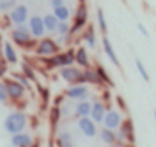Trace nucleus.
I'll return each instance as SVG.
<instances>
[{"instance_id": "9b49d317", "label": "nucleus", "mask_w": 156, "mask_h": 147, "mask_svg": "<svg viewBox=\"0 0 156 147\" xmlns=\"http://www.w3.org/2000/svg\"><path fill=\"white\" fill-rule=\"evenodd\" d=\"M122 120H124V118H122L121 110L107 107V112H106V117H104V120H103V124H104V127H107V129L116 130V129L121 126Z\"/></svg>"}, {"instance_id": "412c9836", "label": "nucleus", "mask_w": 156, "mask_h": 147, "mask_svg": "<svg viewBox=\"0 0 156 147\" xmlns=\"http://www.w3.org/2000/svg\"><path fill=\"white\" fill-rule=\"evenodd\" d=\"M81 37L84 40V43L87 45V48H95V41H97V37H95V28L92 25H87L83 31H81Z\"/></svg>"}, {"instance_id": "f03ea898", "label": "nucleus", "mask_w": 156, "mask_h": 147, "mask_svg": "<svg viewBox=\"0 0 156 147\" xmlns=\"http://www.w3.org/2000/svg\"><path fill=\"white\" fill-rule=\"evenodd\" d=\"M11 40L17 45V46H20V48H23V49H26V51H34V46H35V43H37V40L31 35V32H29V28H28V25L26 23H23V25H16V28L11 31Z\"/></svg>"}, {"instance_id": "37998d69", "label": "nucleus", "mask_w": 156, "mask_h": 147, "mask_svg": "<svg viewBox=\"0 0 156 147\" xmlns=\"http://www.w3.org/2000/svg\"><path fill=\"white\" fill-rule=\"evenodd\" d=\"M153 118H154V126H156V110L153 112Z\"/></svg>"}, {"instance_id": "f257e3e1", "label": "nucleus", "mask_w": 156, "mask_h": 147, "mask_svg": "<svg viewBox=\"0 0 156 147\" xmlns=\"http://www.w3.org/2000/svg\"><path fill=\"white\" fill-rule=\"evenodd\" d=\"M43 66L46 69H60L64 66H70L75 63V49L67 48L66 51H60L58 54L52 55V57H46V58H40Z\"/></svg>"}, {"instance_id": "4be33fe9", "label": "nucleus", "mask_w": 156, "mask_h": 147, "mask_svg": "<svg viewBox=\"0 0 156 147\" xmlns=\"http://www.w3.org/2000/svg\"><path fill=\"white\" fill-rule=\"evenodd\" d=\"M100 138H101V141H103L104 144H107V145H112L113 142L118 141V138H116V130H112V129H107V127H103V129L100 130Z\"/></svg>"}, {"instance_id": "dca6fc26", "label": "nucleus", "mask_w": 156, "mask_h": 147, "mask_svg": "<svg viewBox=\"0 0 156 147\" xmlns=\"http://www.w3.org/2000/svg\"><path fill=\"white\" fill-rule=\"evenodd\" d=\"M101 43H103V49H104V54H106V57H107V58L112 61V64H115V66H119L118 55H116V52H115V48H113L112 41L107 38V35H104V37H103Z\"/></svg>"}, {"instance_id": "393cba45", "label": "nucleus", "mask_w": 156, "mask_h": 147, "mask_svg": "<svg viewBox=\"0 0 156 147\" xmlns=\"http://www.w3.org/2000/svg\"><path fill=\"white\" fill-rule=\"evenodd\" d=\"M60 118H61V109H60V106H52L51 110H49V123H51V126H52L54 130H55Z\"/></svg>"}, {"instance_id": "6ab92c4d", "label": "nucleus", "mask_w": 156, "mask_h": 147, "mask_svg": "<svg viewBox=\"0 0 156 147\" xmlns=\"http://www.w3.org/2000/svg\"><path fill=\"white\" fill-rule=\"evenodd\" d=\"M3 58H5L9 64L19 63V55H17L14 46H12L9 41H5V43H3Z\"/></svg>"}, {"instance_id": "f704fd0d", "label": "nucleus", "mask_w": 156, "mask_h": 147, "mask_svg": "<svg viewBox=\"0 0 156 147\" xmlns=\"http://www.w3.org/2000/svg\"><path fill=\"white\" fill-rule=\"evenodd\" d=\"M8 72V61L5 58H0V78H3Z\"/></svg>"}, {"instance_id": "2eb2a0df", "label": "nucleus", "mask_w": 156, "mask_h": 147, "mask_svg": "<svg viewBox=\"0 0 156 147\" xmlns=\"http://www.w3.org/2000/svg\"><path fill=\"white\" fill-rule=\"evenodd\" d=\"M11 144L14 147H31L34 144V138L29 133L19 132V133L11 135Z\"/></svg>"}, {"instance_id": "cd10ccee", "label": "nucleus", "mask_w": 156, "mask_h": 147, "mask_svg": "<svg viewBox=\"0 0 156 147\" xmlns=\"http://www.w3.org/2000/svg\"><path fill=\"white\" fill-rule=\"evenodd\" d=\"M97 23H98V28L101 29V32L106 34L107 32V22H106V16H104L103 8L97 9Z\"/></svg>"}, {"instance_id": "1a4fd4ad", "label": "nucleus", "mask_w": 156, "mask_h": 147, "mask_svg": "<svg viewBox=\"0 0 156 147\" xmlns=\"http://www.w3.org/2000/svg\"><path fill=\"white\" fill-rule=\"evenodd\" d=\"M5 86H6V92H8V98L12 100V101H20L23 97H25V92L26 89L16 80V78H9L5 81Z\"/></svg>"}, {"instance_id": "c9c22d12", "label": "nucleus", "mask_w": 156, "mask_h": 147, "mask_svg": "<svg viewBox=\"0 0 156 147\" xmlns=\"http://www.w3.org/2000/svg\"><path fill=\"white\" fill-rule=\"evenodd\" d=\"M138 31H139L144 37H148V35H150V34H148V31L145 29V26H144L142 23H138Z\"/></svg>"}, {"instance_id": "79ce46f5", "label": "nucleus", "mask_w": 156, "mask_h": 147, "mask_svg": "<svg viewBox=\"0 0 156 147\" xmlns=\"http://www.w3.org/2000/svg\"><path fill=\"white\" fill-rule=\"evenodd\" d=\"M31 147H40V144H38V142H35V141H34V144H32V145H31Z\"/></svg>"}, {"instance_id": "39448f33", "label": "nucleus", "mask_w": 156, "mask_h": 147, "mask_svg": "<svg viewBox=\"0 0 156 147\" xmlns=\"http://www.w3.org/2000/svg\"><path fill=\"white\" fill-rule=\"evenodd\" d=\"M87 19H89L87 6L84 3V0H80V3L76 6V11H75V16H73V22L70 25V34L75 35L78 32H81L87 26Z\"/></svg>"}, {"instance_id": "7c9ffc66", "label": "nucleus", "mask_w": 156, "mask_h": 147, "mask_svg": "<svg viewBox=\"0 0 156 147\" xmlns=\"http://www.w3.org/2000/svg\"><path fill=\"white\" fill-rule=\"evenodd\" d=\"M22 74L25 77H28L31 81H35V72H34V67L28 63H22Z\"/></svg>"}, {"instance_id": "4c0bfd02", "label": "nucleus", "mask_w": 156, "mask_h": 147, "mask_svg": "<svg viewBox=\"0 0 156 147\" xmlns=\"http://www.w3.org/2000/svg\"><path fill=\"white\" fill-rule=\"evenodd\" d=\"M51 5H52V8L61 6V5H64V0H51Z\"/></svg>"}, {"instance_id": "473e14b6", "label": "nucleus", "mask_w": 156, "mask_h": 147, "mask_svg": "<svg viewBox=\"0 0 156 147\" xmlns=\"http://www.w3.org/2000/svg\"><path fill=\"white\" fill-rule=\"evenodd\" d=\"M55 32H57L58 35H66V34H69V32H70V25H69V22H58V26H57Z\"/></svg>"}, {"instance_id": "e433bc0d", "label": "nucleus", "mask_w": 156, "mask_h": 147, "mask_svg": "<svg viewBox=\"0 0 156 147\" xmlns=\"http://www.w3.org/2000/svg\"><path fill=\"white\" fill-rule=\"evenodd\" d=\"M40 92H41L43 101H46V103H48V98H49V91H48V89H43V88H40Z\"/></svg>"}, {"instance_id": "5701e85b", "label": "nucleus", "mask_w": 156, "mask_h": 147, "mask_svg": "<svg viewBox=\"0 0 156 147\" xmlns=\"http://www.w3.org/2000/svg\"><path fill=\"white\" fill-rule=\"evenodd\" d=\"M58 22H60V20L55 17L54 13L43 16V23H44V28H46L48 32H55V29H57V26H58Z\"/></svg>"}, {"instance_id": "20e7f679", "label": "nucleus", "mask_w": 156, "mask_h": 147, "mask_svg": "<svg viewBox=\"0 0 156 147\" xmlns=\"http://www.w3.org/2000/svg\"><path fill=\"white\" fill-rule=\"evenodd\" d=\"M60 51H61V46L58 45V41H55L51 37H41V38H38V41L34 46V54L38 58L52 57V55L58 54Z\"/></svg>"}, {"instance_id": "a211bd4d", "label": "nucleus", "mask_w": 156, "mask_h": 147, "mask_svg": "<svg viewBox=\"0 0 156 147\" xmlns=\"http://www.w3.org/2000/svg\"><path fill=\"white\" fill-rule=\"evenodd\" d=\"M83 75H84L86 84L101 86V80H100V77H98V74H97L95 67H92V66H89V67H84V69H83Z\"/></svg>"}, {"instance_id": "7ed1b4c3", "label": "nucleus", "mask_w": 156, "mask_h": 147, "mask_svg": "<svg viewBox=\"0 0 156 147\" xmlns=\"http://www.w3.org/2000/svg\"><path fill=\"white\" fill-rule=\"evenodd\" d=\"M29 124V117L25 113V112H12L9 113L5 121H3V127L5 130L9 133V135H14V133H19V132H23Z\"/></svg>"}, {"instance_id": "72a5a7b5", "label": "nucleus", "mask_w": 156, "mask_h": 147, "mask_svg": "<svg viewBox=\"0 0 156 147\" xmlns=\"http://www.w3.org/2000/svg\"><path fill=\"white\" fill-rule=\"evenodd\" d=\"M9 98H8V92H6V86H5V81H0V103H6Z\"/></svg>"}, {"instance_id": "c85d7f7f", "label": "nucleus", "mask_w": 156, "mask_h": 147, "mask_svg": "<svg viewBox=\"0 0 156 147\" xmlns=\"http://www.w3.org/2000/svg\"><path fill=\"white\" fill-rule=\"evenodd\" d=\"M135 66H136V70H138V74L142 77V80L144 81H150V74H148V70L145 69V66H144V63L141 61V60H136L135 61Z\"/></svg>"}, {"instance_id": "bb28decb", "label": "nucleus", "mask_w": 156, "mask_h": 147, "mask_svg": "<svg viewBox=\"0 0 156 147\" xmlns=\"http://www.w3.org/2000/svg\"><path fill=\"white\" fill-rule=\"evenodd\" d=\"M95 70H97L98 77H100V80H101V84H107L109 88H113V81L110 80L109 74L106 72V69H104L103 66H95Z\"/></svg>"}, {"instance_id": "4468645a", "label": "nucleus", "mask_w": 156, "mask_h": 147, "mask_svg": "<svg viewBox=\"0 0 156 147\" xmlns=\"http://www.w3.org/2000/svg\"><path fill=\"white\" fill-rule=\"evenodd\" d=\"M106 112H107V106H106V103L101 101V100H97V101L92 103V107H90V113H89V117H90L97 124H100V123H103V120H104V117H106Z\"/></svg>"}, {"instance_id": "6e6552de", "label": "nucleus", "mask_w": 156, "mask_h": 147, "mask_svg": "<svg viewBox=\"0 0 156 147\" xmlns=\"http://www.w3.org/2000/svg\"><path fill=\"white\" fill-rule=\"evenodd\" d=\"M90 95V89L86 84H70L69 89L64 91V97L69 100H86Z\"/></svg>"}, {"instance_id": "b1692460", "label": "nucleus", "mask_w": 156, "mask_h": 147, "mask_svg": "<svg viewBox=\"0 0 156 147\" xmlns=\"http://www.w3.org/2000/svg\"><path fill=\"white\" fill-rule=\"evenodd\" d=\"M54 14H55V17L60 22H69V19H70V9L66 5H61V6L54 8Z\"/></svg>"}, {"instance_id": "f3484780", "label": "nucleus", "mask_w": 156, "mask_h": 147, "mask_svg": "<svg viewBox=\"0 0 156 147\" xmlns=\"http://www.w3.org/2000/svg\"><path fill=\"white\" fill-rule=\"evenodd\" d=\"M75 63L83 69L90 66V57H89V52H87L86 48L80 46V48L75 49Z\"/></svg>"}, {"instance_id": "aec40b11", "label": "nucleus", "mask_w": 156, "mask_h": 147, "mask_svg": "<svg viewBox=\"0 0 156 147\" xmlns=\"http://www.w3.org/2000/svg\"><path fill=\"white\" fill-rule=\"evenodd\" d=\"M90 107H92L90 101H87V100H78L76 104H75V115L78 118H80V117H89Z\"/></svg>"}, {"instance_id": "a878e982", "label": "nucleus", "mask_w": 156, "mask_h": 147, "mask_svg": "<svg viewBox=\"0 0 156 147\" xmlns=\"http://www.w3.org/2000/svg\"><path fill=\"white\" fill-rule=\"evenodd\" d=\"M55 142H57V147H73V144H72V138H70V133H67V132H61V133H58Z\"/></svg>"}, {"instance_id": "a19ab883", "label": "nucleus", "mask_w": 156, "mask_h": 147, "mask_svg": "<svg viewBox=\"0 0 156 147\" xmlns=\"http://www.w3.org/2000/svg\"><path fill=\"white\" fill-rule=\"evenodd\" d=\"M116 104H118L122 110H126V104H124V100H122L121 97H116Z\"/></svg>"}, {"instance_id": "ddd939ff", "label": "nucleus", "mask_w": 156, "mask_h": 147, "mask_svg": "<svg viewBox=\"0 0 156 147\" xmlns=\"http://www.w3.org/2000/svg\"><path fill=\"white\" fill-rule=\"evenodd\" d=\"M28 28H29V32L34 38H41L44 37V32H46V28H44V23H43V17L40 16H32L29 17L28 20Z\"/></svg>"}, {"instance_id": "423d86ee", "label": "nucleus", "mask_w": 156, "mask_h": 147, "mask_svg": "<svg viewBox=\"0 0 156 147\" xmlns=\"http://www.w3.org/2000/svg\"><path fill=\"white\" fill-rule=\"evenodd\" d=\"M58 75L61 77V80H64L69 84H86L84 75H83V69H80L78 66H64L60 67Z\"/></svg>"}, {"instance_id": "f8f14e48", "label": "nucleus", "mask_w": 156, "mask_h": 147, "mask_svg": "<svg viewBox=\"0 0 156 147\" xmlns=\"http://www.w3.org/2000/svg\"><path fill=\"white\" fill-rule=\"evenodd\" d=\"M9 20L14 25H23L29 20V9L26 5H16L9 11Z\"/></svg>"}, {"instance_id": "c756f323", "label": "nucleus", "mask_w": 156, "mask_h": 147, "mask_svg": "<svg viewBox=\"0 0 156 147\" xmlns=\"http://www.w3.org/2000/svg\"><path fill=\"white\" fill-rule=\"evenodd\" d=\"M14 78L26 89V91H32V81L28 78V77H25L23 75V74H16V75H14Z\"/></svg>"}, {"instance_id": "ea45409f", "label": "nucleus", "mask_w": 156, "mask_h": 147, "mask_svg": "<svg viewBox=\"0 0 156 147\" xmlns=\"http://www.w3.org/2000/svg\"><path fill=\"white\" fill-rule=\"evenodd\" d=\"M63 98H66L64 95H61V97H55L54 98V106H60L61 103H63Z\"/></svg>"}, {"instance_id": "58836bf2", "label": "nucleus", "mask_w": 156, "mask_h": 147, "mask_svg": "<svg viewBox=\"0 0 156 147\" xmlns=\"http://www.w3.org/2000/svg\"><path fill=\"white\" fill-rule=\"evenodd\" d=\"M132 144H126V142H121V141H116V142H113L110 147H130Z\"/></svg>"}, {"instance_id": "0eeeda50", "label": "nucleus", "mask_w": 156, "mask_h": 147, "mask_svg": "<svg viewBox=\"0 0 156 147\" xmlns=\"http://www.w3.org/2000/svg\"><path fill=\"white\" fill-rule=\"evenodd\" d=\"M116 138L121 142L126 144H133L135 142V132H133V123L130 118L122 120L121 126L116 129Z\"/></svg>"}, {"instance_id": "2f4dec72", "label": "nucleus", "mask_w": 156, "mask_h": 147, "mask_svg": "<svg viewBox=\"0 0 156 147\" xmlns=\"http://www.w3.org/2000/svg\"><path fill=\"white\" fill-rule=\"evenodd\" d=\"M16 5V0H0V13H9Z\"/></svg>"}, {"instance_id": "9d476101", "label": "nucleus", "mask_w": 156, "mask_h": 147, "mask_svg": "<svg viewBox=\"0 0 156 147\" xmlns=\"http://www.w3.org/2000/svg\"><path fill=\"white\" fill-rule=\"evenodd\" d=\"M78 129L81 130V133L86 138H95L97 133H98L97 123L90 117H80L78 118Z\"/></svg>"}]
</instances>
